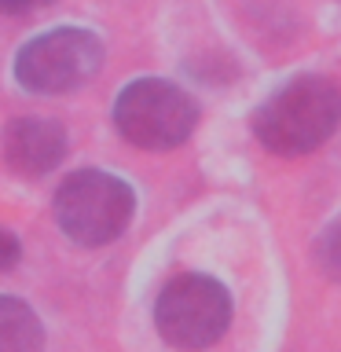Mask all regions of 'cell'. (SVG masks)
I'll list each match as a JSON object with an SVG mask.
<instances>
[{"label": "cell", "instance_id": "cell-6", "mask_svg": "<svg viewBox=\"0 0 341 352\" xmlns=\"http://www.w3.org/2000/svg\"><path fill=\"white\" fill-rule=\"evenodd\" d=\"M0 154L19 176H44L66 158V129L52 118H11L0 132Z\"/></svg>", "mask_w": 341, "mask_h": 352}, {"label": "cell", "instance_id": "cell-10", "mask_svg": "<svg viewBox=\"0 0 341 352\" xmlns=\"http://www.w3.org/2000/svg\"><path fill=\"white\" fill-rule=\"evenodd\" d=\"M48 4V0H0V11H8V15H22V11H33Z\"/></svg>", "mask_w": 341, "mask_h": 352}, {"label": "cell", "instance_id": "cell-5", "mask_svg": "<svg viewBox=\"0 0 341 352\" xmlns=\"http://www.w3.org/2000/svg\"><path fill=\"white\" fill-rule=\"evenodd\" d=\"M103 41L92 30L59 26L26 41L15 59V81L37 96H63L103 70Z\"/></svg>", "mask_w": 341, "mask_h": 352}, {"label": "cell", "instance_id": "cell-4", "mask_svg": "<svg viewBox=\"0 0 341 352\" xmlns=\"http://www.w3.org/2000/svg\"><path fill=\"white\" fill-rule=\"evenodd\" d=\"M231 323V294L224 283H217L213 275H176L162 286L158 301H154V327L165 345L198 352L217 345L228 334Z\"/></svg>", "mask_w": 341, "mask_h": 352}, {"label": "cell", "instance_id": "cell-8", "mask_svg": "<svg viewBox=\"0 0 341 352\" xmlns=\"http://www.w3.org/2000/svg\"><path fill=\"white\" fill-rule=\"evenodd\" d=\"M312 253H316V268L323 272L327 279L341 283V220H334V224H327L319 231Z\"/></svg>", "mask_w": 341, "mask_h": 352}, {"label": "cell", "instance_id": "cell-7", "mask_svg": "<svg viewBox=\"0 0 341 352\" xmlns=\"http://www.w3.org/2000/svg\"><path fill=\"white\" fill-rule=\"evenodd\" d=\"M44 327L37 312L19 297L0 294V352H41Z\"/></svg>", "mask_w": 341, "mask_h": 352}, {"label": "cell", "instance_id": "cell-9", "mask_svg": "<svg viewBox=\"0 0 341 352\" xmlns=\"http://www.w3.org/2000/svg\"><path fill=\"white\" fill-rule=\"evenodd\" d=\"M19 257H22V246H19V239L11 235V231H4L0 228V272H11L19 264Z\"/></svg>", "mask_w": 341, "mask_h": 352}, {"label": "cell", "instance_id": "cell-1", "mask_svg": "<svg viewBox=\"0 0 341 352\" xmlns=\"http://www.w3.org/2000/svg\"><path fill=\"white\" fill-rule=\"evenodd\" d=\"M341 121V88L330 77L301 74L253 110V136L279 158H301L334 136Z\"/></svg>", "mask_w": 341, "mask_h": 352}, {"label": "cell", "instance_id": "cell-3", "mask_svg": "<svg viewBox=\"0 0 341 352\" xmlns=\"http://www.w3.org/2000/svg\"><path fill=\"white\" fill-rule=\"evenodd\" d=\"M198 103L184 88L162 77L129 81L114 99V129L132 147L143 151H173L195 132Z\"/></svg>", "mask_w": 341, "mask_h": 352}, {"label": "cell", "instance_id": "cell-2", "mask_svg": "<svg viewBox=\"0 0 341 352\" xmlns=\"http://www.w3.org/2000/svg\"><path fill=\"white\" fill-rule=\"evenodd\" d=\"M136 195L114 173L81 169L55 191V224L77 246H107L129 228Z\"/></svg>", "mask_w": 341, "mask_h": 352}]
</instances>
